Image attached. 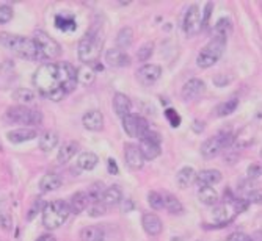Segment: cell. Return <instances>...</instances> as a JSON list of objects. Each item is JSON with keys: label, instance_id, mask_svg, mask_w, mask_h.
<instances>
[{"label": "cell", "instance_id": "obj_1", "mask_svg": "<svg viewBox=\"0 0 262 241\" xmlns=\"http://www.w3.org/2000/svg\"><path fill=\"white\" fill-rule=\"evenodd\" d=\"M33 85L42 97L60 102L77 86V69L68 61L44 63L36 69Z\"/></svg>", "mask_w": 262, "mask_h": 241}, {"label": "cell", "instance_id": "obj_2", "mask_svg": "<svg viewBox=\"0 0 262 241\" xmlns=\"http://www.w3.org/2000/svg\"><path fill=\"white\" fill-rule=\"evenodd\" d=\"M0 44L13 53H16L20 58H27V60H41L39 52L36 49V44L33 39L26 38V36H19L13 33H0Z\"/></svg>", "mask_w": 262, "mask_h": 241}, {"label": "cell", "instance_id": "obj_3", "mask_svg": "<svg viewBox=\"0 0 262 241\" xmlns=\"http://www.w3.org/2000/svg\"><path fill=\"white\" fill-rule=\"evenodd\" d=\"M102 36L96 29H91L90 32H86V35L80 39L79 47H77V53H79V60L86 66H93L94 63H98L99 55H101V49H102Z\"/></svg>", "mask_w": 262, "mask_h": 241}, {"label": "cell", "instance_id": "obj_4", "mask_svg": "<svg viewBox=\"0 0 262 241\" xmlns=\"http://www.w3.org/2000/svg\"><path fill=\"white\" fill-rule=\"evenodd\" d=\"M69 204L64 201H52L42 208V224L49 230L61 227L69 218Z\"/></svg>", "mask_w": 262, "mask_h": 241}, {"label": "cell", "instance_id": "obj_5", "mask_svg": "<svg viewBox=\"0 0 262 241\" xmlns=\"http://www.w3.org/2000/svg\"><path fill=\"white\" fill-rule=\"evenodd\" d=\"M226 44H228L226 38L212 35V39L201 49L198 57H196V64H198L201 69H207V68H210V66H213L218 60L223 57Z\"/></svg>", "mask_w": 262, "mask_h": 241}, {"label": "cell", "instance_id": "obj_6", "mask_svg": "<svg viewBox=\"0 0 262 241\" xmlns=\"http://www.w3.org/2000/svg\"><path fill=\"white\" fill-rule=\"evenodd\" d=\"M5 121L8 124H24V125H39L42 122V115L38 110H32L26 105L10 106L5 112Z\"/></svg>", "mask_w": 262, "mask_h": 241}, {"label": "cell", "instance_id": "obj_7", "mask_svg": "<svg viewBox=\"0 0 262 241\" xmlns=\"http://www.w3.org/2000/svg\"><path fill=\"white\" fill-rule=\"evenodd\" d=\"M232 143H234V135L231 133V131H222V133H218V135L206 140L201 144V155L204 158H213L223 149L231 147Z\"/></svg>", "mask_w": 262, "mask_h": 241}, {"label": "cell", "instance_id": "obj_8", "mask_svg": "<svg viewBox=\"0 0 262 241\" xmlns=\"http://www.w3.org/2000/svg\"><path fill=\"white\" fill-rule=\"evenodd\" d=\"M33 41L36 44V49L39 52L41 60H54V58L60 57L61 46L54 38H51L46 32L38 30L33 35Z\"/></svg>", "mask_w": 262, "mask_h": 241}, {"label": "cell", "instance_id": "obj_9", "mask_svg": "<svg viewBox=\"0 0 262 241\" xmlns=\"http://www.w3.org/2000/svg\"><path fill=\"white\" fill-rule=\"evenodd\" d=\"M123 128L126 130V133L132 138H138L143 140L145 135L151 130L148 121L140 116V115H134V113H129L126 118H123Z\"/></svg>", "mask_w": 262, "mask_h": 241}, {"label": "cell", "instance_id": "obj_10", "mask_svg": "<svg viewBox=\"0 0 262 241\" xmlns=\"http://www.w3.org/2000/svg\"><path fill=\"white\" fill-rule=\"evenodd\" d=\"M160 135L157 131L149 130L143 140H140V150L145 160H154L160 155Z\"/></svg>", "mask_w": 262, "mask_h": 241}, {"label": "cell", "instance_id": "obj_11", "mask_svg": "<svg viewBox=\"0 0 262 241\" xmlns=\"http://www.w3.org/2000/svg\"><path fill=\"white\" fill-rule=\"evenodd\" d=\"M184 32L188 36H195L198 35L203 30V11H200L198 5H192L185 16H184Z\"/></svg>", "mask_w": 262, "mask_h": 241}, {"label": "cell", "instance_id": "obj_12", "mask_svg": "<svg viewBox=\"0 0 262 241\" xmlns=\"http://www.w3.org/2000/svg\"><path fill=\"white\" fill-rule=\"evenodd\" d=\"M160 75H162V68L157 64H143L137 71V80L143 86L154 85L160 78Z\"/></svg>", "mask_w": 262, "mask_h": 241}, {"label": "cell", "instance_id": "obj_13", "mask_svg": "<svg viewBox=\"0 0 262 241\" xmlns=\"http://www.w3.org/2000/svg\"><path fill=\"white\" fill-rule=\"evenodd\" d=\"M206 91V83L200 78H190L188 82L184 83L181 96L184 100H195L196 97H200Z\"/></svg>", "mask_w": 262, "mask_h": 241}, {"label": "cell", "instance_id": "obj_14", "mask_svg": "<svg viewBox=\"0 0 262 241\" xmlns=\"http://www.w3.org/2000/svg\"><path fill=\"white\" fill-rule=\"evenodd\" d=\"M124 160L130 169H140L145 163V158L141 155V150L137 144L127 143L124 146Z\"/></svg>", "mask_w": 262, "mask_h": 241}, {"label": "cell", "instance_id": "obj_15", "mask_svg": "<svg viewBox=\"0 0 262 241\" xmlns=\"http://www.w3.org/2000/svg\"><path fill=\"white\" fill-rule=\"evenodd\" d=\"M235 215H237V211H235V208H234V205L231 202H225V204L213 208V219L222 226H225V224L228 226L234 219Z\"/></svg>", "mask_w": 262, "mask_h": 241}, {"label": "cell", "instance_id": "obj_16", "mask_svg": "<svg viewBox=\"0 0 262 241\" xmlns=\"http://www.w3.org/2000/svg\"><path fill=\"white\" fill-rule=\"evenodd\" d=\"M141 224H143V229L148 235L151 236H157L162 233V229H163V224H162V219L156 215V213H146L143 215L141 218Z\"/></svg>", "mask_w": 262, "mask_h": 241}, {"label": "cell", "instance_id": "obj_17", "mask_svg": "<svg viewBox=\"0 0 262 241\" xmlns=\"http://www.w3.org/2000/svg\"><path fill=\"white\" fill-rule=\"evenodd\" d=\"M105 61L108 66H112V68H126V66L130 64V57L120 50L118 47L116 49H108L107 53H105Z\"/></svg>", "mask_w": 262, "mask_h": 241}, {"label": "cell", "instance_id": "obj_18", "mask_svg": "<svg viewBox=\"0 0 262 241\" xmlns=\"http://www.w3.org/2000/svg\"><path fill=\"white\" fill-rule=\"evenodd\" d=\"M82 124L86 130H91V131H99L102 130L104 125V115L98 110H90L86 112L82 118Z\"/></svg>", "mask_w": 262, "mask_h": 241}, {"label": "cell", "instance_id": "obj_19", "mask_svg": "<svg viewBox=\"0 0 262 241\" xmlns=\"http://www.w3.org/2000/svg\"><path fill=\"white\" fill-rule=\"evenodd\" d=\"M222 182V172L218 169H203L196 174V183L198 186H210Z\"/></svg>", "mask_w": 262, "mask_h": 241}, {"label": "cell", "instance_id": "obj_20", "mask_svg": "<svg viewBox=\"0 0 262 241\" xmlns=\"http://www.w3.org/2000/svg\"><path fill=\"white\" fill-rule=\"evenodd\" d=\"M63 180L58 174H54V172H49V174H44L39 180V190L42 193H51V191H55L61 186Z\"/></svg>", "mask_w": 262, "mask_h": 241}, {"label": "cell", "instance_id": "obj_21", "mask_svg": "<svg viewBox=\"0 0 262 241\" xmlns=\"http://www.w3.org/2000/svg\"><path fill=\"white\" fill-rule=\"evenodd\" d=\"M7 138H8L10 143L19 144V143H26V141L35 140L36 138V131L33 128H17V130L8 131Z\"/></svg>", "mask_w": 262, "mask_h": 241}, {"label": "cell", "instance_id": "obj_22", "mask_svg": "<svg viewBox=\"0 0 262 241\" xmlns=\"http://www.w3.org/2000/svg\"><path fill=\"white\" fill-rule=\"evenodd\" d=\"M130 108H132V103L126 94L116 93L113 96V110L120 118H126L130 113Z\"/></svg>", "mask_w": 262, "mask_h": 241}, {"label": "cell", "instance_id": "obj_23", "mask_svg": "<svg viewBox=\"0 0 262 241\" xmlns=\"http://www.w3.org/2000/svg\"><path fill=\"white\" fill-rule=\"evenodd\" d=\"M90 201H88V194L86 191H77L76 194H73L71 201H69V210L74 215L82 213L86 207H88Z\"/></svg>", "mask_w": 262, "mask_h": 241}, {"label": "cell", "instance_id": "obj_24", "mask_svg": "<svg viewBox=\"0 0 262 241\" xmlns=\"http://www.w3.org/2000/svg\"><path fill=\"white\" fill-rule=\"evenodd\" d=\"M193 182H196V172L193 168L190 166H184L182 169H179V172L176 174V183L179 188L185 190L188 188Z\"/></svg>", "mask_w": 262, "mask_h": 241}, {"label": "cell", "instance_id": "obj_25", "mask_svg": "<svg viewBox=\"0 0 262 241\" xmlns=\"http://www.w3.org/2000/svg\"><path fill=\"white\" fill-rule=\"evenodd\" d=\"M123 201V191L120 186L113 185L110 188L104 190L102 194V204L104 205H118Z\"/></svg>", "mask_w": 262, "mask_h": 241}, {"label": "cell", "instance_id": "obj_26", "mask_svg": "<svg viewBox=\"0 0 262 241\" xmlns=\"http://www.w3.org/2000/svg\"><path fill=\"white\" fill-rule=\"evenodd\" d=\"M134 42V30L130 27H123L118 35H116V46L120 50L126 52V49H129L130 46H132Z\"/></svg>", "mask_w": 262, "mask_h": 241}, {"label": "cell", "instance_id": "obj_27", "mask_svg": "<svg viewBox=\"0 0 262 241\" xmlns=\"http://www.w3.org/2000/svg\"><path fill=\"white\" fill-rule=\"evenodd\" d=\"M80 239L82 241H104L105 233L98 226H86L80 230Z\"/></svg>", "mask_w": 262, "mask_h": 241}, {"label": "cell", "instance_id": "obj_28", "mask_svg": "<svg viewBox=\"0 0 262 241\" xmlns=\"http://www.w3.org/2000/svg\"><path fill=\"white\" fill-rule=\"evenodd\" d=\"M77 150H79V144L77 143H74V141L66 143L64 146H61V149L58 150V153H57V162L61 163V165L68 163L76 155V153H77Z\"/></svg>", "mask_w": 262, "mask_h": 241}, {"label": "cell", "instance_id": "obj_29", "mask_svg": "<svg viewBox=\"0 0 262 241\" xmlns=\"http://www.w3.org/2000/svg\"><path fill=\"white\" fill-rule=\"evenodd\" d=\"M98 163H99V158H98L96 153H93V152H83V153H80L79 158H77V166L80 169H83V171L94 169L98 166Z\"/></svg>", "mask_w": 262, "mask_h": 241}, {"label": "cell", "instance_id": "obj_30", "mask_svg": "<svg viewBox=\"0 0 262 241\" xmlns=\"http://www.w3.org/2000/svg\"><path fill=\"white\" fill-rule=\"evenodd\" d=\"M57 144H58V135L52 130L44 131V133L39 137V149L42 152H51L52 149L57 147Z\"/></svg>", "mask_w": 262, "mask_h": 241}, {"label": "cell", "instance_id": "obj_31", "mask_svg": "<svg viewBox=\"0 0 262 241\" xmlns=\"http://www.w3.org/2000/svg\"><path fill=\"white\" fill-rule=\"evenodd\" d=\"M162 197H163V208H166L170 213L181 215L184 211V207H182V204L179 202V199L176 196H173L170 193H163Z\"/></svg>", "mask_w": 262, "mask_h": 241}, {"label": "cell", "instance_id": "obj_32", "mask_svg": "<svg viewBox=\"0 0 262 241\" xmlns=\"http://www.w3.org/2000/svg\"><path fill=\"white\" fill-rule=\"evenodd\" d=\"M198 199L204 205H215L218 202V193L212 186H200V190H198Z\"/></svg>", "mask_w": 262, "mask_h": 241}, {"label": "cell", "instance_id": "obj_33", "mask_svg": "<svg viewBox=\"0 0 262 241\" xmlns=\"http://www.w3.org/2000/svg\"><path fill=\"white\" fill-rule=\"evenodd\" d=\"M55 27L61 32H73L77 29V24H76V19L73 16L58 14L55 17Z\"/></svg>", "mask_w": 262, "mask_h": 241}, {"label": "cell", "instance_id": "obj_34", "mask_svg": "<svg viewBox=\"0 0 262 241\" xmlns=\"http://www.w3.org/2000/svg\"><path fill=\"white\" fill-rule=\"evenodd\" d=\"M94 78H96V72L93 71L91 66H82L80 69H77V83L88 86L94 82Z\"/></svg>", "mask_w": 262, "mask_h": 241}, {"label": "cell", "instance_id": "obj_35", "mask_svg": "<svg viewBox=\"0 0 262 241\" xmlns=\"http://www.w3.org/2000/svg\"><path fill=\"white\" fill-rule=\"evenodd\" d=\"M231 32H232V24H231V20L229 19H220L215 24V27H213V36H222V38H229V35H231Z\"/></svg>", "mask_w": 262, "mask_h": 241}, {"label": "cell", "instance_id": "obj_36", "mask_svg": "<svg viewBox=\"0 0 262 241\" xmlns=\"http://www.w3.org/2000/svg\"><path fill=\"white\" fill-rule=\"evenodd\" d=\"M13 99L19 103L27 105L35 100V93L32 90H29V88H17V90L13 93Z\"/></svg>", "mask_w": 262, "mask_h": 241}, {"label": "cell", "instance_id": "obj_37", "mask_svg": "<svg viewBox=\"0 0 262 241\" xmlns=\"http://www.w3.org/2000/svg\"><path fill=\"white\" fill-rule=\"evenodd\" d=\"M237 105H239V100L237 99H229V100H226V102H223V103H220L217 106V116H228V115H231V113H234L235 112V108H237Z\"/></svg>", "mask_w": 262, "mask_h": 241}, {"label": "cell", "instance_id": "obj_38", "mask_svg": "<svg viewBox=\"0 0 262 241\" xmlns=\"http://www.w3.org/2000/svg\"><path fill=\"white\" fill-rule=\"evenodd\" d=\"M86 194H88V201H90V204L102 202V194H104L102 183H93V185L90 186V190L86 191Z\"/></svg>", "mask_w": 262, "mask_h": 241}, {"label": "cell", "instance_id": "obj_39", "mask_svg": "<svg viewBox=\"0 0 262 241\" xmlns=\"http://www.w3.org/2000/svg\"><path fill=\"white\" fill-rule=\"evenodd\" d=\"M148 202H149L151 208H154V210H162L163 208V197L157 191H149L148 193Z\"/></svg>", "mask_w": 262, "mask_h": 241}, {"label": "cell", "instance_id": "obj_40", "mask_svg": "<svg viewBox=\"0 0 262 241\" xmlns=\"http://www.w3.org/2000/svg\"><path fill=\"white\" fill-rule=\"evenodd\" d=\"M152 53H154V42H145L137 52V58L140 61H148L152 57Z\"/></svg>", "mask_w": 262, "mask_h": 241}, {"label": "cell", "instance_id": "obj_41", "mask_svg": "<svg viewBox=\"0 0 262 241\" xmlns=\"http://www.w3.org/2000/svg\"><path fill=\"white\" fill-rule=\"evenodd\" d=\"M244 199L248 202V204H262V190L259 188H251L245 193V197Z\"/></svg>", "mask_w": 262, "mask_h": 241}, {"label": "cell", "instance_id": "obj_42", "mask_svg": "<svg viewBox=\"0 0 262 241\" xmlns=\"http://www.w3.org/2000/svg\"><path fill=\"white\" fill-rule=\"evenodd\" d=\"M165 118H166V121L170 122V125L174 127V128L181 125V116H179V113L176 112V110L166 108V110H165Z\"/></svg>", "mask_w": 262, "mask_h": 241}, {"label": "cell", "instance_id": "obj_43", "mask_svg": "<svg viewBox=\"0 0 262 241\" xmlns=\"http://www.w3.org/2000/svg\"><path fill=\"white\" fill-rule=\"evenodd\" d=\"M13 19V8L10 5H0V24H8Z\"/></svg>", "mask_w": 262, "mask_h": 241}, {"label": "cell", "instance_id": "obj_44", "mask_svg": "<svg viewBox=\"0 0 262 241\" xmlns=\"http://www.w3.org/2000/svg\"><path fill=\"white\" fill-rule=\"evenodd\" d=\"M0 227L4 230H11L13 229V218L7 211H0Z\"/></svg>", "mask_w": 262, "mask_h": 241}, {"label": "cell", "instance_id": "obj_45", "mask_svg": "<svg viewBox=\"0 0 262 241\" xmlns=\"http://www.w3.org/2000/svg\"><path fill=\"white\" fill-rule=\"evenodd\" d=\"M105 213V205L102 202H96V204H91V207L88 208V215L93 216V218H98V216H102Z\"/></svg>", "mask_w": 262, "mask_h": 241}, {"label": "cell", "instance_id": "obj_46", "mask_svg": "<svg viewBox=\"0 0 262 241\" xmlns=\"http://www.w3.org/2000/svg\"><path fill=\"white\" fill-rule=\"evenodd\" d=\"M212 8H213V4L212 2H207L206 4V8H204V16H203V29L209 24V17H210Z\"/></svg>", "mask_w": 262, "mask_h": 241}, {"label": "cell", "instance_id": "obj_47", "mask_svg": "<svg viewBox=\"0 0 262 241\" xmlns=\"http://www.w3.org/2000/svg\"><path fill=\"white\" fill-rule=\"evenodd\" d=\"M226 241H253V239L245 233H232V235L228 236Z\"/></svg>", "mask_w": 262, "mask_h": 241}, {"label": "cell", "instance_id": "obj_48", "mask_svg": "<svg viewBox=\"0 0 262 241\" xmlns=\"http://www.w3.org/2000/svg\"><path fill=\"white\" fill-rule=\"evenodd\" d=\"M107 171H108V174H113V175H116L120 172L118 165H116V162L113 158H108L107 160Z\"/></svg>", "mask_w": 262, "mask_h": 241}, {"label": "cell", "instance_id": "obj_49", "mask_svg": "<svg viewBox=\"0 0 262 241\" xmlns=\"http://www.w3.org/2000/svg\"><path fill=\"white\" fill-rule=\"evenodd\" d=\"M260 174H262V168H260V166H257V165H251V166L248 168V175H250L251 179H257Z\"/></svg>", "mask_w": 262, "mask_h": 241}, {"label": "cell", "instance_id": "obj_50", "mask_svg": "<svg viewBox=\"0 0 262 241\" xmlns=\"http://www.w3.org/2000/svg\"><path fill=\"white\" fill-rule=\"evenodd\" d=\"M228 82H229V78H226L225 75H217V77L213 78V83H215L217 86H225Z\"/></svg>", "mask_w": 262, "mask_h": 241}, {"label": "cell", "instance_id": "obj_51", "mask_svg": "<svg viewBox=\"0 0 262 241\" xmlns=\"http://www.w3.org/2000/svg\"><path fill=\"white\" fill-rule=\"evenodd\" d=\"M121 202H123V201H121ZM132 207H134V204H132V201H130V199L124 201V202H123V205H121L123 211H129V210H132Z\"/></svg>", "mask_w": 262, "mask_h": 241}, {"label": "cell", "instance_id": "obj_52", "mask_svg": "<svg viewBox=\"0 0 262 241\" xmlns=\"http://www.w3.org/2000/svg\"><path fill=\"white\" fill-rule=\"evenodd\" d=\"M36 241H57L52 235H49V233H46V235H41Z\"/></svg>", "mask_w": 262, "mask_h": 241}, {"label": "cell", "instance_id": "obj_53", "mask_svg": "<svg viewBox=\"0 0 262 241\" xmlns=\"http://www.w3.org/2000/svg\"><path fill=\"white\" fill-rule=\"evenodd\" d=\"M260 155H262V150H260Z\"/></svg>", "mask_w": 262, "mask_h": 241}]
</instances>
